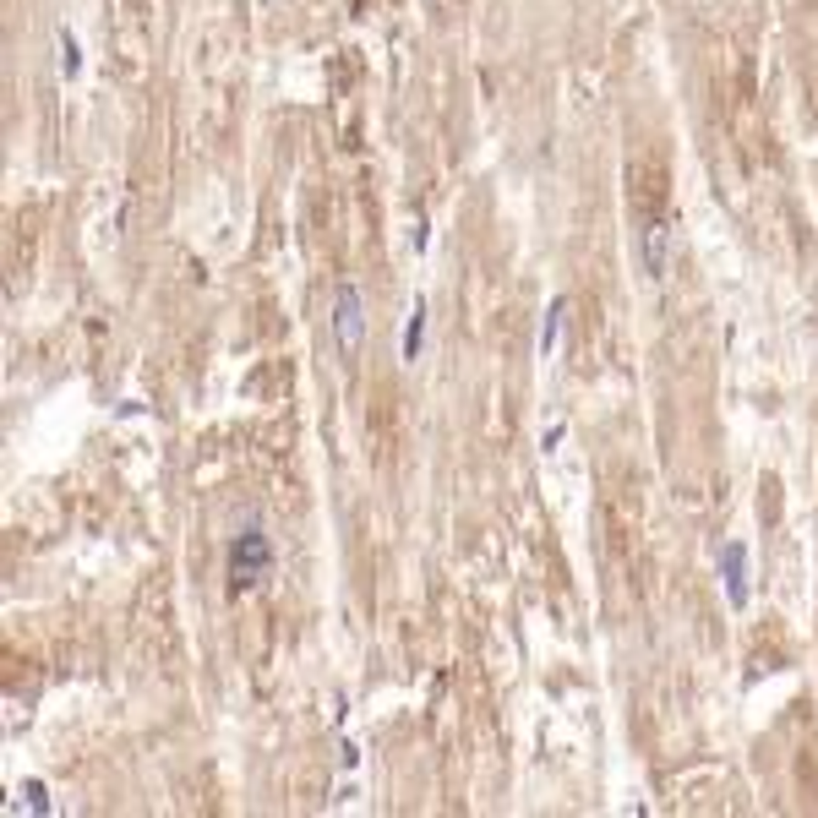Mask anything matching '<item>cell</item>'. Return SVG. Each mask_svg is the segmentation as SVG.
<instances>
[{
    "label": "cell",
    "instance_id": "cell-1",
    "mask_svg": "<svg viewBox=\"0 0 818 818\" xmlns=\"http://www.w3.org/2000/svg\"><path fill=\"white\" fill-rule=\"evenodd\" d=\"M268 573H273V540H268L257 524H246V530L229 540V590L246 595V590H257Z\"/></svg>",
    "mask_w": 818,
    "mask_h": 818
},
{
    "label": "cell",
    "instance_id": "cell-2",
    "mask_svg": "<svg viewBox=\"0 0 818 818\" xmlns=\"http://www.w3.org/2000/svg\"><path fill=\"white\" fill-rule=\"evenodd\" d=\"M360 333H366V311H360V289L344 278L333 289V338L338 349H360Z\"/></svg>",
    "mask_w": 818,
    "mask_h": 818
},
{
    "label": "cell",
    "instance_id": "cell-3",
    "mask_svg": "<svg viewBox=\"0 0 818 818\" xmlns=\"http://www.w3.org/2000/svg\"><path fill=\"white\" fill-rule=\"evenodd\" d=\"M721 584H726L732 611H742V606L753 601V573H748V546H742V540H726V546H721Z\"/></svg>",
    "mask_w": 818,
    "mask_h": 818
},
{
    "label": "cell",
    "instance_id": "cell-4",
    "mask_svg": "<svg viewBox=\"0 0 818 818\" xmlns=\"http://www.w3.org/2000/svg\"><path fill=\"white\" fill-rule=\"evenodd\" d=\"M666 251H672V224H650L644 229V273L666 278Z\"/></svg>",
    "mask_w": 818,
    "mask_h": 818
},
{
    "label": "cell",
    "instance_id": "cell-5",
    "mask_svg": "<svg viewBox=\"0 0 818 818\" xmlns=\"http://www.w3.org/2000/svg\"><path fill=\"white\" fill-rule=\"evenodd\" d=\"M420 349H426V300H415V306H409V317H404V344H399L404 366H415V360H420Z\"/></svg>",
    "mask_w": 818,
    "mask_h": 818
},
{
    "label": "cell",
    "instance_id": "cell-6",
    "mask_svg": "<svg viewBox=\"0 0 818 818\" xmlns=\"http://www.w3.org/2000/svg\"><path fill=\"white\" fill-rule=\"evenodd\" d=\"M562 317H568V300L557 295V300L546 306V322H540V338H535V355H540V360H551V349H557V333H562Z\"/></svg>",
    "mask_w": 818,
    "mask_h": 818
},
{
    "label": "cell",
    "instance_id": "cell-7",
    "mask_svg": "<svg viewBox=\"0 0 818 818\" xmlns=\"http://www.w3.org/2000/svg\"><path fill=\"white\" fill-rule=\"evenodd\" d=\"M55 44H60V76L71 82V76L82 71V55H76V38H71V33L60 27V33H55Z\"/></svg>",
    "mask_w": 818,
    "mask_h": 818
},
{
    "label": "cell",
    "instance_id": "cell-8",
    "mask_svg": "<svg viewBox=\"0 0 818 818\" xmlns=\"http://www.w3.org/2000/svg\"><path fill=\"white\" fill-rule=\"evenodd\" d=\"M27 803H33V813H49V797H44L38 781H27Z\"/></svg>",
    "mask_w": 818,
    "mask_h": 818
}]
</instances>
